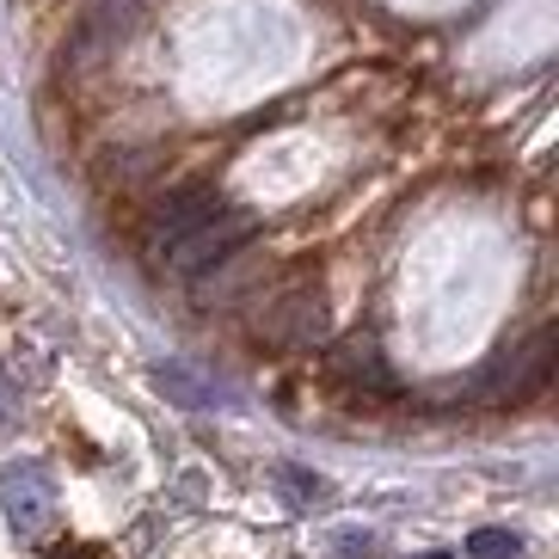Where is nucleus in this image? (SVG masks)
Masks as SVG:
<instances>
[{
    "instance_id": "1",
    "label": "nucleus",
    "mask_w": 559,
    "mask_h": 559,
    "mask_svg": "<svg viewBox=\"0 0 559 559\" xmlns=\"http://www.w3.org/2000/svg\"><path fill=\"white\" fill-rule=\"evenodd\" d=\"M247 240H252V215L247 210H215L210 222H198V228L185 234L179 247H166L160 264L173 271V277H210V271H222Z\"/></svg>"
},
{
    "instance_id": "2",
    "label": "nucleus",
    "mask_w": 559,
    "mask_h": 559,
    "mask_svg": "<svg viewBox=\"0 0 559 559\" xmlns=\"http://www.w3.org/2000/svg\"><path fill=\"white\" fill-rule=\"evenodd\" d=\"M0 510H7V523L19 535H44L56 523V479L50 467H37V461H13V467H0Z\"/></svg>"
},
{
    "instance_id": "3",
    "label": "nucleus",
    "mask_w": 559,
    "mask_h": 559,
    "mask_svg": "<svg viewBox=\"0 0 559 559\" xmlns=\"http://www.w3.org/2000/svg\"><path fill=\"white\" fill-rule=\"evenodd\" d=\"M259 338L271 345H320L326 338V296L313 283H296L259 308Z\"/></svg>"
},
{
    "instance_id": "4",
    "label": "nucleus",
    "mask_w": 559,
    "mask_h": 559,
    "mask_svg": "<svg viewBox=\"0 0 559 559\" xmlns=\"http://www.w3.org/2000/svg\"><path fill=\"white\" fill-rule=\"evenodd\" d=\"M547 350H554V332H535L528 345H516L510 357H498V369H486L479 388H467V400H486V406H498V400H523L528 388H542L547 381Z\"/></svg>"
},
{
    "instance_id": "5",
    "label": "nucleus",
    "mask_w": 559,
    "mask_h": 559,
    "mask_svg": "<svg viewBox=\"0 0 559 559\" xmlns=\"http://www.w3.org/2000/svg\"><path fill=\"white\" fill-rule=\"evenodd\" d=\"M215 210H222V191H215V185H179V191H166V198L148 210V247H154V259H160L166 247H179L185 234L198 228V222H210Z\"/></svg>"
},
{
    "instance_id": "6",
    "label": "nucleus",
    "mask_w": 559,
    "mask_h": 559,
    "mask_svg": "<svg viewBox=\"0 0 559 559\" xmlns=\"http://www.w3.org/2000/svg\"><path fill=\"white\" fill-rule=\"evenodd\" d=\"M135 7H142V0H99V7H93V13L81 19V32H74V62H86V56L111 50L117 37L130 32Z\"/></svg>"
},
{
    "instance_id": "7",
    "label": "nucleus",
    "mask_w": 559,
    "mask_h": 559,
    "mask_svg": "<svg viewBox=\"0 0 559 559\" xmlns=\"http://www.w3.org/2000/svg\"><path fill=\"white\" fill-rule=\"evenodd\" d=\"M523 542L510 535V528H474V542H467V559H516Z\"/></svg>"
},
{
    "instance_id": "8",
    "label": "nucleus",
    "mask_w": 559,
    "mask_h": 559,
    "mask_svg": "<svg viewBox=\"0 0 559 559\" xmlns=\"http://www.w3.org/2000/svg\"><path fill=\"white\" fill-rule=\"evenodd\" d=\"M154 381H160L173 400H185V406H210V394H203V388H191V376H185L179 362H160V369H154Z\"/></svg>"
},
{
    "instance_id": "9",
    "label": "nucleus",
    "mask_w": 559,
    "mask_h": 559,
    "mask_svg": "<svg viewBox=\"0 0 559 559\" xmlns=\"http://www.w3.org/2000/svg\"><path fill=\"white\" fill-rule=\"evenodd\" d=\"M283 479H289V492H296V498H320V486H308L301 467H283Z\"/></svg>"
},
{
    "instance_id": "10",
    "label": "nucleus",
    "mask_w": 559,
    "mask_h": 559,
    "mask_svg": "<svg viewBox=\"0 0 559 559\" xmlns=\"http://www.w3.org/2000/svg\"><path fill=\"white\" fill-rule=\"evenodd\" d=\"M7 394H13V381H7V376H0V406H7Z\"/></svg>"
},
{
    "instance_id": "11",
    "label": "nucleus",
    "mask_w": 559,
    "mask_h": 559,
    "mask_svg": "<svg viewBox=\"0 0 559 559\" xmlns=\"http://www.w3.org/2000/svg\"><path fill=\"white\" fill-rule=\"evenodd\" d=\"M430 559H449V554H430Z\"/></svg>"
}]
</instances>
